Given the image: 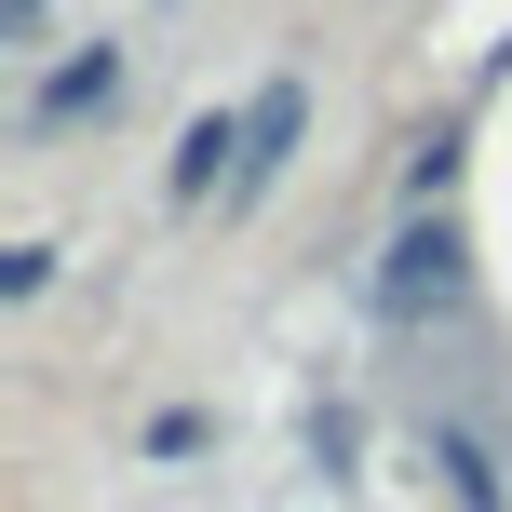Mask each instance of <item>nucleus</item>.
<instances>
[{"instance_id":"f257e3e1","label":"nucleus","mask_w":512,"mask_h":512,"mask_svg":"<svg viewBox=\"0 0 512 512\" xmlns=\"http://www.w3.org/2000/svg\"><path fill=\"white\" fill-rule=\"evenodd\" d=\"M310 135V81H256V108H243V162H230V189H216V203H270V176H283V149H297Z\"/></svg>"},{"instance_id":"f03ea898","label":"nucleus","mask_w":512,"mask_h":512,"mask_svg":"<svg viewBox=\"0 0 512 512\" xmlns=\"http://www.w3.org/2000/svg\"><path fill=\"white\" fill-rule=\"evenodd\" d=\"M108 108H122V54L95 41V54H68V68H41V81H27V122H14V135L41 149V135H68V122H108Z\"/></svg>"},{"instance_id":"7ed1b4c3","label":"nucleus","mask_w":512,"mask_h":512,"mask_svg":"<svg viewBox=\"0 0 512 512\" xmlns=\"http://www.w3.org/2000/svg\"><path fill=\"white\" fill-rule=\"evenodd\" d=\"M445 297H459V230L418 216V230L391 243V270H378V310H445Z\"/></svg>"},{"instance_id":"20e7f679","label":"nucleus","mask_w":512,"mask_h":512,"mask_svg":"<svg viewBox=\"0 0 512 512\" xmlns=\"http://www.w3.org/2000/svg\"><path fill=\"white\" fill-rule=\"evenodd\" d=\"M230 162H243V122H230V108H203V122L176 135V203H203V189H230Z\"/></svg>"},{"instance_id":"423d86ee","label":"nucleus","mask_w":512,"mask_h":512,"mask_svg":"<svg viewBox=\"0 0 512 512\" xmlns=\"http://www.w3.org/2000/svg\"><path fill=\"white\" fill-rule=\"evenodd\" d=\"M54 41V0H0V54H41Z\"/></svg>"},{"instance_id":"39448f33","label":"nucleus","mask_w":512,"mask_h":512,"mask_svg":"<svg viewBox=\"0 0 512 512\" xmlns=\"http://www.w3.org/2000/svg\"><path fill=\"white\" fill-rule=\"evenodd\" d=\"M432 459H445V486H459L472 512H512V486H499V459H486V432H472V418H432Z\"/></svg>"}]
</instances>
